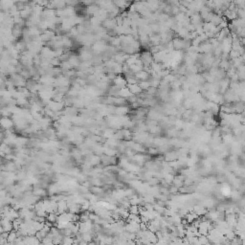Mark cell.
<instances>
[{"instance_id": "1", "label": "cell", "mask_w": 245, "mask_h": 245, "mask_svg": "<svg viewBox=\"0 0 245 245\" xmlns=\"http://www.w3.org/2000/svg\"><path fill=\"white\" fill-rule=\"evenodd\" d=\"M17 233H16V231L13 230L12 232H10V234H9V236H8V238H7V241L9 242V243H14L16 241V239H17Z\"/></svg>"}, {"instance_id": "2", "label": "cell", "mask_w": 245, "mask_h": 245, "mask_svg": "<svg viewBox=\"0 0 245 245\" xmlns=\"http://www.w3.org/2000/svg\"><path fill=\"white\" fill-rule=\"evenodd\" d=\"M119 95L122 97V98H129V97H131L132 96V93L130 92V90L128 88V87H125V88H122L121 89V90L119 91Z\"/></svg>"}, {"instance_id": "3", "label": "cell", "mask_w": 245, "mask_h": 245, "mask_svg": "<svg viewBox=\"0 0 245 245\" xmlns=\"http://www.w3.org/2000/svg\"><path fill=\"white\" fill-rule=\"evenodd\" d=\"M12 125H13V122L8 119V118H3L2 119V126L3 128H5L8 129V128H10Z\"/></svg>"}, {"instance_id": "4", "label": "cell", "mask_w": 245, "mask_h": 245, "mask_svg": "<svg viewBox=\"0 0 245 245\" xmlns=\"http://www.w3.org/2000/svg\"><path fill=\"white\" fill-rule=\"evenodd\" d=\"M231 245H242V239L236 236L234 239L231 240Z\"/></svg>"}, {"instance_id": "5", "label": "cell", "mask_w": 245, "mask_h": 245, "mask_svg": "<svg viewBox=\"0 0 245 245\" xmlns=\"http://www.w3.org/2000/svg\"><path fill=\"white\" fill-rule=\"evenodd\" d=\"M177 191H178V188H177V187H175V186L171 187L170 189V193H173V194L177 193Z\"/></svg>"}, {"instance_id": "6", "label": "cell", "mask_w": 245, "mask_h": 245, "mask_svg": "<svg viewBox=\"0 0 245 245\" xmlns=\"http://www.w3.org/2000/svg\"><path fill=\"white\" fill-rule=\"evenodd\" d=\"M78 245H88V243H87V242H84V241H81V242H80Z\"/></svg>"}]
</instances>
